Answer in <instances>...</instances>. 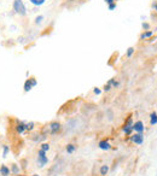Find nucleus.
Masks as SVG:
<instances>
[{
	"label": "nucleus",
	"mask_w": 157,
	"mask_h": 176,
	"mask_svg": "<svg viewBox=\"0 0 157 176\" xmlns=\"http://www.w3.org/2000/svg\"><path fill=\"white\" fill-rule=\"evenodd\" d=\"M132 130H133V120H132V117H129L127 122H126V124L123 126V132L127 135H129L132 133Z\"/></svg>",
	"instance_id": "20e7f679"
},
{
	"label": "nucleus",
	"mask_w": 157,
	"mask_h": 176,
	"mask_svg": "<svg viewBox=\"0 0 157 176\" xmlns=\"http://www.w3.org/2000/svg\"><path fill=\"white\" fill-rule=\"evenodd\" d=\"M110 89H111V84H109V83H108V84H105V86H104V91H105V92H109Z\"/></svg>",
	"instance_id": "5701e85b"
},
{
	"label": "nucleus",
	"mask_w": 157,
	"mask_h": 176,
	"mask_svg": "<svg viewBox=\"0 0 157 176\" xmlns=\"http://www.w3.org/2000/svg\"><path fill=\"white\" fill-rule=\"evenodd\" d=\"M29 1H30L31 4H33L34 6H41V5L45 4L46 0H29Z\"/></svg>",
	"instance_id": "ddd939ff"
},
{
	"label": "nucleus",
	"mask_w": 157,
	"mask_h": 176,
	"mask_svg": "<svg viewBox=\"0 0 157 176\" xmlns=\"http://www.w3.org/2000/svg\"><path fill=\"white\" fill-rule=\"evenodd\" d=\"M42 19H44L42 16H38V17L35 18V23H36V24H40V23L42 22Z\"/></svg>",
	"instance_id": "4be33fe9"
},
{
	"label": "nucleus",
	"mask_w": 157,
	"mask_h": 176,
	"mask_svg": "<svg viewBox=\"0 0 157 176\" xmlns=\"http://www.w3.org/2000/svg\"><path fill=\"white\" fill-rule=\"evenodd\" d=\"M134 47H129L128 50H127V57H132V54L134 53Z\"/></svg>",
	"instance_id": "412c9836"
},
{
	"label": "nucleus",
	"mask_w": 157,
	"mask_h": 176,
	"mask_svg": "<svg viewBox=\"0 0 157 176\" xmlns=\"http://www.w3.org/2000/svg\"><path fill=\"white\" fill-rule=\"evenodd\" d=\"M75 150H76V146L75 145H73V143L67 145V152L68 153H73V152H75Z\"/></svg>",
	"instance_id": "4468645a"
},
{
	"label": "nucleus",
	"mask_w": 157,
	"mask_h": 176,
	"mask_svg": "<svg viewBox=\"0 0 157 176\" xmlns=\"http://www.w3.org/2000/svg\"><path fill=\"white\" fill-rule=\"evenodd\" d=\"M156 176H157V174H156Z\"/></svg>",
	"instance_id": "c756f323"
},
{
	"label": "nucleus",
	"mask_w": 157,
	"mask_h": 176,
	"mask_svg": "<svg viewBox=\"0 0 157 176\" xmlns=\"http://www.w3.org/2000/svg\"><path fill=\"white\" fill-rule=\"evenodd\" d=\"M48 163V158L46 157V152L45 151H42L41 149L39 150V152H38V166H40V168H44L46 164Z\"/></svg>",
	"instance_id": "f03ea898"
},
{
	"label": "nucleus",
	"mask_w": 157,
	"mask_h": 176,
	"mask_svg": "<svg viewBox=\"0 0 157 176\" xmlns=\"http://www.w3.org/2000/svg\"><path fill=\"white\" fill-rule=\"evenodd\" d=\"M36 84H38V81L35 80V77H30V78L25 80V82H24V92L31 91V88L35 87Z\"/></svg>",
	"instance_id": "7ed1b4c3"
},
{
	"label": "nucleus",
	"mask_w": 157,
	"mask_h": 176,
	"mask_svg": "<svg viewBox=\"0 0 157 176\" xmlns=\"http://www.w3.org/2000/svg\"><path fill=\"white\" fill-rule=\"evenodd\" d=\"M105 3L108 4V5H110V4H112V3H116L115 0H105Z\"/></svg>",
	"instance_id": "bb28decb"
},
{
	"label": "nucleus",
	"mask_w": 157,
	"mask_h": 176,
	"mask_svg": "<svg viewBox=\"0 0 157 176\" xmlns=\"http://www.w3.org/2000/svg\"><path fill=\"white\" fill-rule=\"evenodd\" d=\"M11 174V170L7 165H1L0 166V175L1 176H9Z\"/></svg>",
	"instance_id": "9d476101"
},
{
	"label": "nucleus",
	"mask_w": 157,
	"mask_h": 176,
	"mask_svg": "<svg viewBox=\"0 0 157 176\" xmlns=\"http://www.w3.org/2000/svg\"><path fill=\"white\" fill-rule=\"evenodd\" d=\"M34 126H35V123H34V122H28V123H25V130L31 132V130L34 129Z\"/></svg>",
	"instance_id": "f3484780"
},
{
	"label": "nucleus",
	"mask_w": 157,
	"mask_h": 176,
	"mask_svg": "<svg viewBox=\"0 0 157 176\" xmlns=\"http://www.w3.org/2000/svg\"><path fill=\"white\" fill-rule=\"evenodd\" d=\"M144 129H145V127H144V123L141 121H138V122L133 123V130H135V133H140L141 134L144 132Z\"/></svg>",
	"instance_id": "423d86ee"
},
{
	"label": "nucleus",
	"mask_w": 157,
	"mask_h": 176,
	"mask_svg": "<svg viewBox=\"0 0 157 176\" xmlns=\"http://www.w3.org/2000/svg\"><path fill=\"white\" fill-rule=\"evenodd\" d=\"M115 9H116V3H112V4L109 5V10H110V11H112V10H115Z\"/></svg>",
	"instance_id": "b1692460"
},
{
	"label": "nucleus",
	"mask_w": 157,
	"mask_h": 176,
	"mask_svg": "<svg viewBox=\"0 0 157 176\" xmlns=\"http://www.w3.org/2000/svg\"><path fill=\"white\" fill-rule=\"evenodd\" d=\"M33 176H39V175H36V174H34V175H33Z\"/></svg>",
	"instance_id": "c85d7f7f"
},
{
	"label": "nucleus",
	"mask_w": 157,
	"mask_h": 176,
	"mask_svg": "<svg viewBox=\"0 0 157 176\" xmlns=\"http://www.w3.org/2000/svg\"><path fill=\"white\" fill-rule=\"evenodd\" d=\"M108 171H109V166L108 165H102L100 166V175L102 176H106Z\"/></svg>",
	"instance_id": "dca6fc26"
},
{
	"label": "nucleus",
	"mask_w": 157,
	"mask_h": 176,
	"mask_svg": "<svg viewBox=\"0 0 157 176\" xmlns=\"http://www.w3.org/2000/svg\"><path fill=\"white\" fill-rule=\"evenodd\" d=\"M131 139H132V141H133L134 143L141 145V143H143V140H144V136H143V134H140V133H135Z\"/></svg>",
	"instance_id": "6e6552de"
},
{
	"label": "nucleus",
	"mask_w": 157,
	"mask_h": 176,
	"mask_svg": "<svg viewBox=\"0 0 157 176\" xmlns=\"http://www.w3.org/2000/svg\"><path fill=\"white\" fill-rule=\"evenodd\" d=\"M41 150L45 151V152H47V151L50 150V145H48V143H42V145H41Z\"/></svg>",
	"instance_id": "aec40b11"
},
{
	"label": "nucleus",
	"mask_w": 157,
	"mask_h": 176,
	"mask_svg": "<svg viewBox=\"0 0 157 176\" xmlns=\"http://www.w3.org/2000/svg\"><path fill=\"white\" fill-rule=\"evenodd\" d=\"M10 170H11V174H13V175H18L19 174V166L17 164H12Z\"/></svg>",
	"instance_id": "f8f14e48"
},
{
	"label": "nucleus",
	"mask_w": 157,
	"mask_h": 176,
	"mask_svg": "<svg viewBox=\"0 0 157 176\" xmlns=\"http://www.w3.org/2000/svg\"><path fill=\"white\" fill-rule=\"evenodd\" d=\"M93 92H94V94H97V95H99V94L102 93V91L99 89V88H94V91H93Z\"/></svg>",
	"instance_id": "a878e982"
},
{
	"label": "nucleus",
	"mask_w": 157,
	"mask_h": 176,
	"mask_svg": "<svg viewBox=\"0 0 157 176\" xmlns=\"http://www.w3.org/2000/svg\"><path fill=\"white\" fill-rule=\"evenodd\" d=\"M153 7H155V10L157 11V4H153Z\"/></svg>",
	"instance_id": "cd10ccee"
},
{
	"label": "nucleus",
	"mask_w": 157,
	"mask_h": 176,
	"mask_svg": "<svg viewBox=\"0 0 157 176\" xmlns=\"http://www.w3.org/2000/svg\"><path fill=\"white\" fill-rule=\"evenodd\" d=\"M98 146H99V149H100V150H103V151L110 150V147H111L108 140H102V141L99 142V145H98Z\"/></svg>",
	"instance_id": "1a4fd4ad"
},
{
	"label": "nucleus",
	"mask_w": 157,
	"mask_h": 176,
	"mask_svg": "<svg viewBox=\"0 0 157 176\" xmlns=\"http://www.w3.org/2000/svg\"><path fill=\"white\" fill-rule=\"evenodd\" d=\"M143 29H145V30H149L150 29V25H149V23H143Z\"/></svg>",
	"instance_id": "393cba45"
},
{
	"label": "nucleus",
	"mask_w": 157,
	"mask_h": 176,
	"mask_svg": "<svg viewBox=\"0 0 157 176\" xmlns=\"http://www.w3.org/2000/svg\"><path fill=\"white\" fill-rule=\"evenodd\" d=\"M152 32L151 30H147V32H145V33H143L141 35H140V40H144V39H147V38H150V36H152Z\"/></svg>",
	"instance_id": "2eb2a0df"
},
{
	"label": "nucleus",
	"mask_w": 157,
	"mask_h": 176,
	"mask_svg": "<svg viewBox=\"0 0 157 176\" xmlns=\"http://www.w3.org/2000/svg\"><path fill=\"white\" fill-rule=\"evenodd\" d=\"M150 117H151V118H150V123H151V126L157 124V113H156V112H152Z\"/></svg>",
	"instance_id": "9b49d317"
},
{
	"label": "nucleus",
	"mask_w": 157,
	"mask_h": 176,
	"mask_svg": "<svg viewBox=\"0 0 157 176\" xmlns=\"http://www.w3.org/2000/svg\"><path fill=\"white\" fill-rule=\"evenodd\" d=\"M108 83H109V84H111V87H115V88L120 86V82H118V81H116V80H114V78H111Z\"/></svg>",
	"instance_id": "6ab92c4d"
},
{
	"label": "nucleus",
	"mask_w": 157,
	"mask_h": 176,
	"mask_svg": "<svg viewBox=\"0 0 157 176\" xmlns=\"http://www.w3.org/2000/svg\"><path fill=\"white\" fill-rule=\"evenodd\" d=\"M13 10L17 15L19 16H25L27 15V7L22 0H13Z\"/></svg>",
	"instance_id": "f257e3e1"
},
{
	"label": "nucleus",
	"mask_w": 157,
	"mask_h": 176,
	"mask_svg": "<svg viewBox=\"0 0 157 176\" xmlns=\"http://www.w3.org/2000/svg\"><path fill=\"white\" fill-rule=\"evenodd\" d=\"M10 152V146H7V145H4L3 146V157L5 158L6 156H7V153Z\"/></svg>",
	"instance_id": "a211bd4d"
},
{
	"label": "nucleus",
	"mask_w": 157,
	"mask_h": 176,
	"mask_svg": "<svg viewBox=\"0 0 157 176\" xmlns=\"http://www.w3.org/2000/svg\"><path fill=\"white\" fill-rule=\"evenodd\" d=\"M48 128H50L51 134H57V133L60 130L62 126H60V123H59V122H52V123H50Z\"/></svg>",
	"instance_id": "39448f33"
},
{
	"label": "nucleus",
	"mask_w": 157,
	"mask_h": 176,
	"mask_svg": "<svg viewBox=\"0 0 157 176\" xmlns=\"http://www.w3.org/2000/svg\"><path fill=\"white\" fill-rule=\"evenodd\" d=\"M16 132L18 134H23L25 132V123L22 121H17L16 122Z\"/></svg>",
	"instance_id": "0eeeda50"
}]
</instances>
